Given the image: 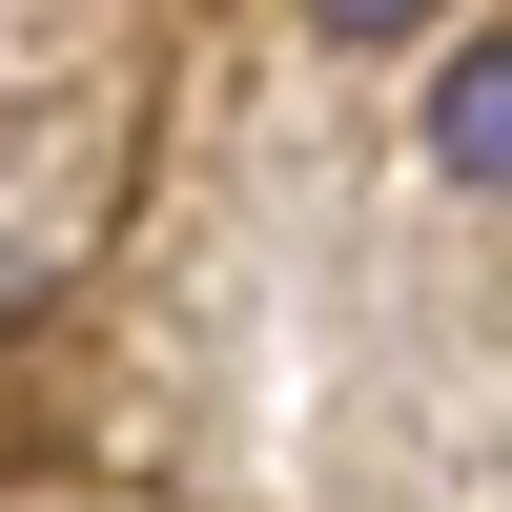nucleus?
Listing matches in <instances>:
<instances>
[{"mask_svg":"<svg viewBox=\"0 0 512 512\" xmlns=\"http://www.w3.org/2000/svg\"><path fill=\"white\" fill-rule=\"evenodd\" d=\"M328 41H410V21H451V0H308Z\"/></svg>","mask_w":512,"mask_h":512,"instance_id":"2","label":"nucleus"},{"mask_svg":"<svg viewBox=\"0 0 512 512\" xmlns=\"http://www.w3.org/2000/svg\"><path fill=\"white\" fill-rule=\"evenodd\" d=\"M431 164L451 185H512V41H472V62L431 82Z\"/></svg>","mask_w":512,"mask_h":512,"instance_id":"1","label":"nucleus"}]
</instances>
